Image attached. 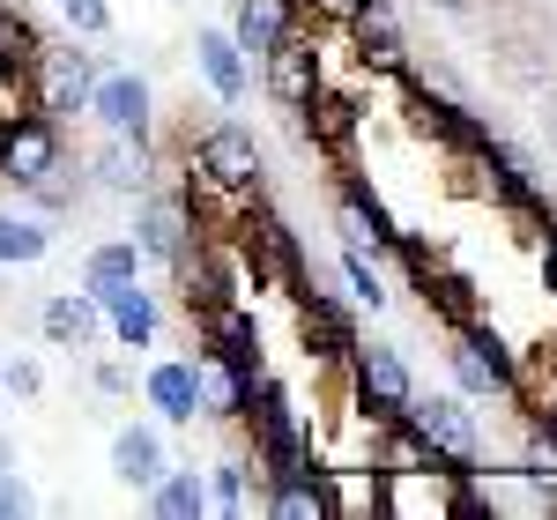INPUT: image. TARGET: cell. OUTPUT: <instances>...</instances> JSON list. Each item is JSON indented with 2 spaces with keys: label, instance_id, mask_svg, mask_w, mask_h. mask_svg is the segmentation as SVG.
Here are the masks:
<instances>
[{
  "label": "cell",
  "instance_id": "obj_1",
  "mask_svg": "<svg viewBox=\"0 0 557 520\" xmlns=\"http://www.w3.org/2000/svg\"><path fill=\"white\" fill-rule=\"evenodd\" d=\"M260 186H268V157H260V141L238 127V120L194 134V149H186V194H194V209L238 216Z\"/></svg>",
  "mask_w": 557,
  "mask_h": 520
},
{
  "label": "cell",
  "instance_id": "obj_2",
  "mask_svg": "<svg viewBox=\"0 0 557 520\" xmlns=\"http://www.w3.org/2000/svg\"><path fill=\"white\" fill-rule=\"evenodd\" d=\"M394 424L417 438V446H424L438 469H454V476L483 469V424H475L469 394H409Z\"/></svg>",
  "mask_w": 557,
  "mask_h": 520
},
{
  "label": "cell",
  "instance_id": "obj_3",
  "mask_svg": "<svg viewBox=\"0 0 557 520\" xmlns=\"http://www.w3.org/2000/svg\"><path fill=\"white\" fill-rule=\"evenodd\" d=\"M238 424H253V461H260V476H268V483L290 476V469H312V432H305V417H298V401H290L283 380L260 372Z\"/></svg>",
  "mask_w": 557,
  "mask_h": 520
},
{
  "label": "cell",
  "instance_id": "obj_4",
  "mask_svg": "<svg viewBox=\"0 0 557 520\" xmlns=\"http://www.w3.org/2000/svg\"><path fill=\"white\" fill-rule=\"evenodd\" d=\"M343 387H349V409L364 417V424H394L401 417V401L417 394V380H409V357L394 343H349L343 357Z\"/></svg>",
  "mask_w": 557,
  "mask_h": 520
},
{
  "label": "cell",
  "instance_id": "obj_5",
  "mask_svg": "<svg viewBox=\"0 0 557 520\" xmlns=\"http://www.w3.org/2000/svg\"><path fill=\"white\" fill-rule=\"evenodd\" d=\"M446 364H454V394H469V401H491V394H520V357L506 349V335L491 327V320H469V327H454V349H446Z\"/></svg>",
  "mask_w": 557,
  "mask_h": 520
},
{
  "label": "cell",
  "instance_id": "obj_6",
  "mask_svg": "<svg viewBox=\"0 0 557 520\" xmlns=\"http://www.w3.org/2000/svg\"><path fill=\"white\" fill-rule=\"evenodd\" d=\"M89 83H97V60L89 52H75V45H45L38 67H30V83H23V97H30V112H45V120H75V112H89Z\"/></svg>",
  "mask_w": 557,
  "mask_h": 520
},
{
  "label": "cell",
  "instance_id": "obj_7",
  "mask_svg": "<svg viewBox=\"0 0 557 520\" xmlns=\"http://www.w3.org/2000/svg\"><path fill=\"white\" fill-rule=\"evenodd\" d=\"M60 157H67V127H60V120H45V112H15V120H0V178H8L15 194L38 186Z\"/></svg>",
  "mask_w": 557,
  "mask_h": 520
},
{
  "label": "cell",
  "instance_id": "obj_8",
  "mask_svg": "<svg viewBox=\"0 0 557 520\" xmlns=\"http://www.w3.org/2000/svg\"><path fill=\"white\" fill-rule=\"evenodd\" d=\"M134 246H141V260H164V268H178V260L201 246V209H194V194H186V186H178V194H141Z\"/></svg>",
  "mask_w": 557,
  "mask_h": 520
},
{
  "label": "cell",
  "instance_id": "obj_9",
  "mask_svg": "<svg viewBox=\"0 0 557 520\" xmlns=\"http://www.w3.org/2000/svg\"><path fill=\"white\" fill-rule=\"evenodd\" d=\"M89 120H97L104 134L149 141V127H157V97H149V83H141L134 67H97V83H89Z\"/></svg>",
  "mask_w": 557,
  "mask_h": 520
},
{
  "label": "cell",
  "instance_id": "obj_10",
  "mask_svg": "<svg viewBox=\"0 0 557 520\" xmlns=\"http://www.w3.org/2000/svg\"><path fill=\"white\" fill-rule=\"evenodd\" d=\"M260 83H268V97H275V112H305V97L327 83V75H320V45H312L305 23L283 45L260 52Z\"/></svg>",
  "mask_w": 557,
  "mask_h": 520
},
{
  "label": "cell",
  "instance_id": "obj_11",
  "mask_svg": "<svg viewBox=\"0 0 557 520\" xmlns=\"http://www.w3.org/2000/svg\"><path fill=\"white\" fill-rule=\"evenodd\" d=\"M290 305H298L305 364H320V372H335V380H343V357H349V343H357V320L335 305V290H298Z\"/></svg>",
  "mask_w": 557,
  "mask_h": 520
},
{
  "label": "cell",
  "instance_id": "obj_12",
  "mask_svg": "<svg viewBox=\"0 0 557 520\" xmlns=\"http://www.w3.org/2000/svg\"><path fill=\"white\" fill-rule=\"evenodd\" d=\"M349 30V52H357V67L364 75H394L401 60H409V38H401V15L386 8V0H357L343 15Z\"/></svg>",
  "mask_w": 557,
  "mask_h": 520
},
{
  "label": "cell",
  "instance_id": "obj_13",
  "mask_svg": "<svg viewBox=\"0 0 557 520\" xmlns=\"http://www.w3.org/2000/svg\"><path fill=\"white\" fill-rule=\"evenodd\" d=\"M89 298L104 305V335H112L120 349H149L157 343V320H164V312H157V290H141V275H127V283H97Z\"/></svg>",
  "mask_w": 557,
  "mask_h": 520
},
{
  "label": "cell",
  "instance_id": "obj_14",
  "mask_svg": "<svg viewBox=\"0 0 557 520\" xmlns=\"http://www.w3.org/2000/svg\"><path fill=\"white\" fill-rule=\"evenodd\" d=\"M194 387H201V417L238 424V417H246V394H253V372H246L238 357H223L215 343H201L194 349Z\"/></svg>",
  "mask_w": 557,
  "mask_h": 520
},
{
  "label": "cell",
  "instance_id": "obj_15",
  "mask_svg": "<svg viewBox=\"0 0 557 520\" xmlns=\"http://www.w3.org/2000/svg\"><path fill=\"white\" fill-rule=\"evenodd\" d=\"M38 327L52 349H97L104 343V305L89 298V290H52L38 305Z\"/></svg>",
  "mask_w": 557,
  "mask_h": 520
},
{
  "label": "cell",
  "instance_id": "obj_16",
  "mask_svg": "<svg viewBox=\"0 0 557 520\" xmlns=\"http://www.w3.org/2000/svg\"><path fill=\"white\" fill-rule=\"evenodd\" d=\"M298 120V134L312 141V149H327V157H349V141H357V97L349 89H312L305 97V112H290Z\"/></svg>",
  "mask_w": 557,
  "mask_h": 520
},
{
  "label": "cell",
  "instance_id": "obj_17",
  "mask_svg": "<svg viewBox=\"0 0 557 520\" xmlns=\"http://www.w3.org/2000/svg\"><path fill=\"white\" fill-rule=\"evenodd\" d=\"M194 67H201V83H209L215 104H238L246 83H253V60L238 52L231 30H194Z\"/></svg>",
  "mask_w": 557,
  "mask_h": 520
},
{
  "label": "cell",
  "instance_id": "obj_18",
  "mask_svg": "<svg viewBox=\"0 0 557 520\" xmlns=\"http://www.w3.org/2000/svg\"><path fill=\"white\" fill-rule=\"evenodd\" d=\"M298 23H305L298 0H238V8H231V38H238L246 60H260L268 45H283Z\"/></svg>",
  "mask_w": 557,
  "mask_h": 520
},
{
  "label": "cell",
  "instance_id": "obj_19",
  "mask_svg": "<svg viewBox=\"0 0 557 520\" xmlns=\"http://www.w3.org/2000/svg\"><path fill=\"white\" fill-rule=\"evenodd\" d=\"M141 394L157 409V424H194L201 417V387H194V357H164L141 372Z\"/></svg>",
  "mask_w": 557,
  "mask_h": 520
},
{
  "label": "cell",
  "instance_id": "obj_20",
  "mask_svg": "<svg viewBox=\"0 0 557 520\" xmlns=\"http://www.w3.org/2000/svg\"><path fill=\"white\" fill-rule=\"evenodd\" d=\"M417 290H424V312H438V320H446V335H454V327H469V320H483L475 283L461 275V268H446V260L417 268Z\"/></svg>",
  "mask_w": 557,
  "mask_h": 520
},
{
  "label": "cell",
  "instance_id": "obj_21",
  "mask_svg": "<svg viewBox=\"0 0 557 520\" xmlns=\"http://www.w3.org/2000/svg\"><path fill=\"white\" fill-rule=\"evenodd\" d=\"M164 469H172V454H164V432H157V424H127V432H112V476H120V483L149 491Z\"/></svg>",
  "mask_w": 557,
  "mask_h": 520
},
{
  "label": "cell",
  "instance_id": "obj_22",
  "mask_svg": "<svg viewBox=\"0 0 557 520\" xmlns=\"http://www.w3.org/2000/svg\"><path fill=\"white\" fill-rule=\"evenodd\" d=\"M38 52H45V30L23 15V8H0V89L23 97L30 67H38Z\"/></svg>",
  "mask_w": 557,
  "mask_h": 520
},
{
  "label": "cell",
  "instance_id": "obj_23",
  "mask_svg": "<svg viewBox=\"0 0 557 520\" xmlns=\"http://www.w3.org/2000/svg\"><path fill=\"white\" fill-rule=\"evenodd\" d=\"M260 513H275V520H327V483H320V469H290V476H275L268 491H260Z\"/></svg>",
  "mask_w": 557,
  "mask_h": 520
},
{
  "label": "cell",
  "instance_id": "obj_24",
  "mask_svg": "<svg viewBox=\"0 0 557 520\" xmlns=\"http://www.w3.org/2000/svg\"><path fill=\"white\" fill-rule=\"evenodd\" d=\"M97 186H104V194H149V141L104 134V149H97Z\"/></svg>",
  "mask_w": 557,
  "mask_h": 520
},
{
  "label": "cell",
  "instance_id": "obj_25",
  "mask_svg": "<svg viewBox=\"0 0 557 520\" xmlns=\"http://www.w3.org/2000/svg\"><path fill=\"white\" fill-rule=\"evenodd\" d=\"M201 343H215L223 357H238L253 380L268 372V357H260V327H253V312H246V305H223V312H209V320H201Z\"/></svg>",
  "mask_w": 557,
  "mask_h": 520
},
{
  "label": "cell",
  "instance_id": "obj_26",
  "mask_svg": "<svg viewBox=\"0 0 557 520\" xmlns=\"http://www.w3.org/2000/svg\"><path fill=\"white\" fill-rule=\"evenodd\" d=\"M52 253V223L38 209H0V268H38Z\"/></svg>",
  "mask_w": 557,
  "mask_h": 520
},
{
  "label": "cell",
  "instance_id": "obj_27",
  "mask_svg": "<svg viewBox=\"0 0 557 520\" xmlns=\"http://www.w3.org/2000/svg\"><path fill=\"white\" fill-rule=\"evenodd\" d=\"M149 513L157 520H201L209 513V483H201V469H164V476L149 483Z\"/></svg>",
  "mask_w": 557,
  "mask_h": 520
},
{
  "label": "cell",
  "instance_id": "obj_28",
  "mask_svg": "<svg viewBox=\"0 0 557 520\" xmlns=\"http://www.w3.org/2000/svg\"><path fill=\"white\" fill-rule=\"evenodd\" d=\"M343 283H349V305H364V312H380V305L394 298L380 253H364V246H343Z\"/></svg>",
  "mask_w": 557,
  "mask_h": 520
},
{
  "label": "cell",
  "instance_id": "obj_29",
  "mask_svg": "<svg viewBox=\"0 0 557 520\" xmlns=\"http://www.w3.org/2000/svg\"><path fill=\"white\" fill-rule=\"evenodd\" d=\"M201 483H209V513H253L260 506V491L246 483V461H215Z\"/></svg>",
  "mask_w": 557,
  "mask_h": 520
},
{
  "label": "cell",
  "instance_id": "obj_30",
  "mask_svg": "<svg viewBox=\"0 0 557 520\" xmlns=\"http://www.w3.org/2000/svg\"><path fill=\"white\" fill-rule=\"evenodd\" d=\"M127 275H141V246H134V238H104V246L83 260V290H97V283H127Z\"/></svg>",
  "mask_w": 557,
  "mask_h": 520
},
{
  "label": "cell",
  "instance_id": "obj_31",
  "mask_svg": "<svg viewBox=\"0 0 557 520\" xmlns=\"http://www.w3.org/2000/svg\"><path fill=\"white\" fill-rule=\"evenodd\" d=\"M23 194H30V209H38V216H60V209H75L83 178H67V157H60V164H52L38 186H23Z\"/></svg>",
  "mask_w": 557,
  "mask_h": 520
},
{
  "label": "cell",
  "instance_id": "obj_32",
  "mask_svg": "<svg viewBox=\"0 0 557 520\" xmlns=\"http://www.w3.org/2000/svg\"><path fill=\"white\" fill-rule=\"evenodd\" d=\"M75 38H112V0H52Z\"/></svg>",
  "mask_w": 557,
  "mask_h": 520
},
{
  "label": "cell",
  "instance_id": "obj_33",
  "mask_svg": "<svg viewBox=\"0 0 557 520\" xmlns=\"http://www.w3.org/2000/svg\"><path fill=\"white\" fill-rule=\"evenodd\" d=\"M0 387L15 394V401H38V394H45V372L30 364V357H15V364H0Z\"/></svg>",
  "mask_w": 557,
  "mask_h": 520
},
{
  "label": "cell",
  "instance_id": "obj_34",
  "mask_svg": "<svg viewBox=\"0 0 557 520\" xmlns=\"http://www.w3.org/2000/svg\"><path fill=\"white\" fill-rule=\"evenodd\" d=\"M15 513H30V483H23V469L0 476V520H15Z\"/></svg>",
  "mask_w": 557,
  "mask_h": 520
},
{
  "label": "cell",
  "instance_id": "obj_35",
  "mask_svg": "<svg viewBox=\"0 0 557 520\" xmlns=\"http://www.w3.org/2000/svg\"><path fill=\"white\" fill-rule=\"evenodd\" d=\"M89 387H97V394H134V372H127V364H97Z\"/></svg>",
  "mask_w": 557,
  "mask_h": 520
},
{
  "label": "cell",
  "instance_id": "obj_36",
  "mask_svg": "<svg viewBox=\"0 0 557 520\" xmlns=\"http://www.w3.org/2000/svg\"><path fill=\"white\" fill-rule=\"evenodd\" d=\"M543 290L557 298V209H550V223H543Z\"/></svg>",
  "mask_w": 557,
  "mask_h": 520
},
{
  "label": "cell",
  "instance_id": "obj_37",
  "mask_svg": "<svg viewBox=\"0 0 557 520\" xmlns=\"http://www.w3.org/2000/svg\"><path fill=\"white\" fill-rule=\"evenodd\" d=\"M298 8H320V15H335V23H343V15L357 8V0H298Z\"/></svg>",
  "mask_w": 557,
  "mask_h": 520
},
{
  "label": "cell",
  "instance_id": "obj_38",
  "mask_svg": "<svg viewBox=\"0 0 557 520\" xmlns=\"http://www.w3.org/2000/svg\"><path fill=\"white\" fill-rule=\"evenodd\" d=\"M8 469H23V461H15V438L0 432V476H8Z\"/></svg>",
  "mask_w": 557,
  "mask_h": 520
},
{
  "label": "cell",
  "instance_id": "obj_39",
  "mask_svg": "<svg viewBox=\"0 0 557 520\" xmlns=\"http://www.w3.org/2000/svg\"><path fill=\"white\" fill-rule=\"evenodd\" d=\"M424 8H438V15H461V8H475V0H424Z\"/></svg>",
  "mask_w": 557,
  "mask_h": 520
},
{
  "label": "cell",
  "instance_id": "obj_40",
  "mask_svg": "<svg viewBox=\"0 0 557 520\" xmlns=\"http://www.w3.org/2000/svg\"><path fill=\"white\" fill-rule=\"evenodd\" d=\"M550 141H557V89H550Z\"/></svg>",
  "mask_w": 557,
  "mask_h": 520
},
{
  "label": "cell",
  "instance_id": "obj_41",
  "mask_svg": "<svg viewBox=\"0 0 557 520\" xmlns=\"http://www.w3.org/2000/svg\"><path fill=\"white\" fill-rule=\"evenodd\" d=\"M0 275H8V268H0ZM0 305H8V283H0Z\"/></svg>",
  "mask_w": 557,
  "mask_h": 520
},
{
  "label": "cell",
  "instance_id": "obj_42",
  "mask_svg": "<svg viewBox=\"0 0 557 520\" xmlns=\"http://www.w3.org/2000/svg\"><path fill=\"white\" fill-rule=\"evenodd\" d=\"M0 401H8V387H0Z\"/></svg>",
  "mask_w": 557,
  "mask_h": 520
}]
</instances>
